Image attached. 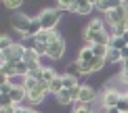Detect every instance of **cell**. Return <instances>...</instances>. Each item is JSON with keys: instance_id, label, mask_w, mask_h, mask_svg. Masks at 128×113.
Returning <instances> with one entry per match:
<instances>
[{"instance_id": "obj_1", "label": "cell", "mask_w": 128, "mask_h": 113, "mask_svg": "<svg viewBox=\"0 0 128 113\" xmlns=\"http://www.w3.org/2000/svg\"><path fill=\"white\" fill-rule=\"evenodd\" d=\"M105 19H107V23L114 27V36H124L128 31V4L124 2L122 6L114 8L111 13L105 15Z\"/></svg>"}, {"instance_id": "obj_2", "label": "cell", "mask_w": 128, "mask_h": 113, "mask_svg": "<svg viewBox=\"0 0 128 113\" xmlns=\"http://www.w3.org/2000/svg\"><path fill=\"white\" fill-rule=\"evenodd\" d=\"M25 50H28V48H23L21 44L13 42L8 48H2V63H19V61H23Z\"/></svg>"}, {"instance_id": "obj_3", "label": "cell", "mask_w": 128, "mask_h": 113, "mask_svg": "<svg viewBox=\"0 0 128 113\" xmlns=\"http://www.w3.org/2000/svg\"><path fill=\"white\" fill-rule=\"evenodd\" d=\"M38 19L42 23V29L52 31L57 27V23H59V19H61V13H59V8H46V10H42V15Z\"/></svg>"}, {"instance_id": "obj_4", "label": "cell", "mask_w": 128, "mask_h": 113, "mask_svg": "<svg viewBox=\"0 0 128 113\" xmlns=\"http://www.w3.org/2000/svg\"><path fill=\"white\" fill-rule=\"evenodd\" d=\"M10 23H13V27L21 31V34H25L30 27V23H32V19L28 17V15H23V13H15L13 17H10Z\"/></svg>"}, {"instance_id": "obj_5", "label": "cell", "mask_w": 128, "mask_h": 113, "mask_svg": "<svg viewBox=\"0 0 128 113\" xmlns=\"http://www.w3.org/2000/svg\"><path fill=\"white\" fill-rule=\"evenodd\" d=\"M97 99V92H94L92 86H80V92H78V103L80 105H88Z\"/></svg>"}, {"instance_id": "obj_6", "label": "cell", "mask_w": 128, "mask_h": 113, "mask_svg": "<svg viewBox=\"0 0 128 113\" xmlns=\"http://www.w3.org/2000/svg\"><path fill=\"white\" fill-rule=\"evenodd\" d=\"M78 92H80V86L78 88H63L59 94H57V101L61 105H69L72 101H78Z\"/></svg>"}, {"instance_id": "obj_7", "label": "cell", "mask_w": 128, "mask_h": 113, "mask_svg": "<svg viewBox=\"0 0 128 113\" xmlns=\"http://www.w3.org/2000/svg\"><path fill=\"white\" fill-rule=\"evenodd\" d=\"M84 38L88 40V44H103V46H109L111 42V36L107 31H99V34H84Z\"/></svg>"}, {"instance_id": "obj_8", "label": "cell", "mask_w": 128, "mask_h": 113, "mask_svg": "<svg viewBox=\"0 0 128 113\" xmlns=\"http://www.w3.org/2000/svg\"><path fill=\"white\" fill-rule=\"evenodd\" d=\"M63 52H65V42H63V38H61V40L52 42V44L48 46V50H46V57H48V59H61V57H63Z\"/></svg>"}, {"instance_id": "obj_9", "label": "cell", "mask_w": 128, "mask_h": 113, "mask_svg": "<svg viewBox=\"0 0 128 113\" xmlns=\"http://www.w3.org/2000/svg\"><path fill=\"white\" fill-rule=\"evenodd\" d=\"M34 40H36V42H42V44H46V46H50L52 42H57V40H61V36L57 34L55 29H52V31H46V29H42L40 34H38V36L34 38Z\"/></svg>"}, {"instance_id": "obj_10", "label": "cell", "mask_w": 128, "mask_h": 113, "mask_svg": "<svg viewBox=\"0 0 128 113\" xmlns=\"http://www.w3.org/2000/svg\"><path fill=\"white\" fill-rule=\"evenodd\" d=\"M122 94L118 92V90H105L103 92V107H116L120 103Z\"/></svg>"}, {"instance_id": "obj_11", "label": "cell", "mask_w": 128, "mask_h": 113, "mask_svg": "<svg viewBox=\"0 0 128 113\" xmlns=\"http://www.w3.org/2000/svg\"><path fill=\"white\" fill-rule=\"evenodd\" d=\"M124 4V0H99L97 2V8L101 10V13H111L114 8H118V6H122Z\"/></svg>"}, {"instance_id": "obj_12", "label": "cell", "mask_w": 128, "mask_h": 113, "mask_svg": "<svg viewBox=\"0 0 128 113\" xmlns=\"http://www.w3.org/2000/svg\"><path fill=\"white\" fill-rule=\"evenodd\" d=\"M94 52H92V48H90V44H86L82 48V50H80V57H78V63L80 65H90V63L94 61Z\"/></svg>"}, {"instance_id": "obj_13", "label": "cell", "mask_w": 128, "mask_h": 113, "mask_svg": "<svg viewBox=\"0 0 128 113\" xmlns=\"http://www.w3.org/2000/svg\"><path fill=\"white\" fill-rule=\"evenodd\" d=\"M23 61L30 65V69H36V67H40V55L34 50V48H28V50H25V57H23Z\"/></svg>"}, {"instance_id": "obj_14", "label": "cell", "mask_w": 128, "mask_h": 113, "mask_svg": "<svg viewBox=\"0 0 128 113\" xmlns=\"http://www.w3.org/2000/svg\"><path fill=\"white\" fill-rule=\"evenodd\" d=\"M28 96V90L23 88V86H17V84H13V90H10V99H13V103L15 105H19L21 101Z\"/></svg>"}, {"instance_id": "obj_15", "label": "cell", "mask_w": 128, "mask_h": 113, "mask_svg": "<svg viewBox=\"0 0 128 113\" xmlns=\"http://www.w3.org/2000/svg\"><path fill=\"white\" fill-rule=\"evenodd\" d=\"M42 31V23H40V19L36 17V19H32V23H30V27H28V31H25V38H36Z\"/></svg>"}, {"instance_id": "obj_16", "label": "cell", "mask_w": 128, "mask_h": 113, "mask_svg": "<svg viewBox=\"0 0 128 113\" xmlns=\"http://www.w3.org/2000/svg\"><path fill=\"white\" fill-rule=\"evenodd\" d=\"M0 71H2V78H13L17 75V69H15V63H0Z\"/></svg>"}, {"instance_id": "obj_17", "label": "cell", "mask_w": 128, "mask_h": 113, "mask_svg": "<svg viewBox=\"0 0 128 113\" xmlns=\"http://www.w3.org/2000/svg\"><path fill=\"white\" fill-rule=\"evenodd\" d=\"M99 31H105L103 21H101V19H92V21L88 23V27H86V31H84V34H99Z\"/></svg>"}, {"instance_id": "obj_18", "label": "cell", "mask_w": 128, "mask_h": 113, "mask_svg": "<svg viewBox=\"0 0 128 113\" xmlns=\"http://www.w3.org/2000/svg\"><path fill=\"white\" fill-rule=\"evenodd\" d=\"M128 46V42L124 40L122 36H111V42H109V48H116V50H124Z\"/></svg>"}, {"instance_id": "obj_19", "label": "cell", "mask_w": 128, "mask_h": 113, "mask_svg": "<svg viewBox=\"0 0 128 113\" xmlns=\"http://www.w3.org/2000/svg\"><path fill=\"white\" fill-rule=\"evenodd\" d=\"M55 78H57V71H55V69H50V67H44V69H42V82H44V84H50Z\"/></svg>"}, {"instance_id": "obj_20", "label": "cell", "mask_w": 128, "mask_h": 113, "mask_svg": "<svg viewBox=\"0 0 128 113\" xmlns=\"http://www.w3.org/2000/svg\"><path fill=\"white\" fill-rule=\"evenodd\" d=\"M48 86H50V92H55V94H59L61 90L65 88V86H63V78H61V75H57V78L52 80V82H50Z\"/></svg>"}, {"instance_id": "obj_21", "label": "cell", "mask_w": 128, "mask_h": 113, "mask_svg": "<svg viewBox=\"0 0 128 113\" xmlns=\"http://www.w3.org/2000/svg\"><path fill=\"white\" fill-rule=\"evenodd\" d=\"M90 48H92L94 57H103V59H107V50H109V46H103V44H90Z\"/></svg>"}, {"instance_id": "obj_22", "label": "cell", "mask_w": 128, "mask_h": 113, "mask_svg": "<svg viewBox=\"0 0 128 113\" xmlns=\"http://www.w3.org/2000/svg\"><path fill=\"white\" fill-rule=\"evenodd\" d=\"M76 6H78V0H59V8L63 10H74L76 13Z\"/></svg>"}, {"instance_id": "obj_23", "label": "cell", "mask_w": 128, "mask_h": 113, "mask_svg": "<svg viewBox=\"0 0 128 113\" xmlns=\"http://www.w3.org/2000/svg\"><path fill=\"white\" fill-rule=\"evenodd\" d=\"M15 69H17V75H23V78H28V73H30V65L25 61L15 63Z\"/></svg>"}, {"instance_id": "obj_24", "label": "cell", "mask_w": 128, "mask_h": 113, "mask_svg": "<svg viewBox=\"0 0 128 113\" xmlns=\"http://www.w3.org/2000/svg\"><path fill=\"white\" fill-rule=\"evenodd\" d=\"M61 78H63V86H65V88H78V80L74 78V75L65 73V75H61Z\"/></svg>"}, {"instance_id": "obj_25", "label": "cell", "mask_w": 128, "mask_h": 113, "mask_svg": "<svg viewBox=\"0 0 128 113\" xmlns=\"http://www.w3.org/2000/svg\"><path fill=\"white\" fill-rule=\"evenodd\" d=\"M107 61H109V63H118V61H122V52L116 50V48H109V50H107Z\"/></svg>"}, {"instance_id": "obj_26", "label": "cell", "mask_w": 128, "mask_h": 113, "mask_svg": "<svg viewBox=\"0 0 128 113\" xmlns=\"http://www.w3.org/2000/svg\"><path fill=\"white\" fill-rule=\"evenodd\" d=\"M21 86H23V88L30 92V90L38 88V80H34V78H23V84H21Z\"/></svg>"}, {"instance_id": "obj_27", "label": "cell", "mask_w": 128, "mask_h": 113, "mask_svg": "<svg viewBox=\"0 0 128 113\" xmlns=\"http://www.w3.org/2000/svg\"><path fill=\"white\" fill-rule=\"evenodd\" d=\"M67 73L69 75H74V78H78V75H82V67H80V63H72V65L67 67Z\"/></svg>"}, {"instance_id": "obj_28", "label": "cell", "mask_w": 128, "mask_h": 113, "mask_svg": "<svg viewBox=\"0 0 128 113\" xmlns=\"http://www.w3.org/2000/svg\"><path fill=\"white\" fill-rule=\"evenodd\" d=\"M10 90H13V82H2V86H0V96H10Z\"/></svg>"}, {"instance_id": "obj_29", "label": "cell", "mask_w": 128, "mask_h": 113, "mask_svg": "<svg viewBox=\"0 0 128 113\" xmlns=\"http://www.w3.org/2000/svg\"><path fill=\"white\" fill-rule=\"evenodd\" d=\"M32 48H34L38 55H44V57H46V50H48V46H46V44H42V42H36V40H34V46H32Z\"/></svg>"}, {"instance_id": "obj_30", "label": "cell", "mask_w": 128, "mask_h": 113, "mask_svg": "<svg viewBox=\"0 0 128 113\" xmlns=\"http://www.w3.org/2000/svg\"><path fill=\"white\" fill-rule=\"evenodd\" d=\"M116 107H118V111H120V113H128V96H122L120 103L116 105Z\"/></svg>"}, {"instance_id": "obj_31", "label": "cell", "mask_w": 128, "mask_h": 113, "mask_svg": "<svg viewBox=\"0 0 128 113\" xmlns=\"http://www.w3.org/2000/svg\"><path fill=\"white\" fill-rule=\"evenodd\" d=\"M21 2H23V0H2V4H4L6 8H19Z\"/></svg>"}, {"instance_id": "obj_32", "label": "cell", "mask_w": 128, "mask_h": 113, "mask_svg": "<svg viewBox=\"0 0 128 113\" xmlns=\"http://www.w3.org/2000/svg\"><path fill=\"white\" fill-rule=\"evenodd\" d=\"M0 105H2V107H13L15 103H13L10 96H0Z\"/></svg>"}, {"instance_id": "obj_33", "label": "cell", "mask_w": 128, "mask_h": 113, "mask_svg": "<svg viewBox=\"0 0 128 113\" xmlns=\"http://www.w3.org/2000/svg\"><path fill=\"white\" fill-rule=\"evenodd\" d=\"M10 44H13V42H10V38H8L6 34H4L2 38H0V46H2V48H8Z\"/></svg>"}, {"instance_id": "obj_34", "label": "cell", "mask_w": 128, "mask_h": 113, "mask_svg": "<svg viewBox=\"0 0 128 113\" xmlns=\"http://www.w3.org/2000/svg\"><path fill=\"white\" fill-rule=\"evenodd\" d=\"M74 113H92V111H90V107H88V105H78Z\"/></svg>"}, {"instance_id": "obj_35", "label": "cell", "mask_w": 128, "mask_h": 113, "mask_svg": "<svg viewBox=\"0 0 128 113\" xmlns=\"http://www.w3.org/2000/svg\"><path fill=\"white\" fill-rule=\"evenodd\" d=\"M19 107L17 105H13V107H2V113H17Z\"/></svg>"}, {"instance_id": "obj_36", "label": "cell", "mask_w": 128, "mask_h": 113, "mask_svg": "<svg viewBox=\"0 0 128 113\" xmlns=\"http://www.w3.org/2000/svg\"><path fill=\"white\" fill-rule=\"evenodd\" d=\"M21 113H38V111H34V109H21Z\"/></svg>"}, {"instance_id": "obj_37", "label": "cell", "mask_w": 128, "mask_h": 113, "mask_svg": "<svg viewBox=\"0 0 128 113\" xmlns=\"http://www.w3.org/2000/svg\"><path fill=\"white\" fill-rule=\"evenodd\" d=\"M122 65H124V69H128V59H126V61H122Z\"/></svg>"}, {"instance_id": "obj_38", "label": "cell", "mask_w": 128, "mask_h": 113, "mask_svg": "<svg viewBox=\"0 0 128 113\" xmlns=\"http://www.w3.org/2000/svg\"><path fill=\"white\" fill-rule=\"evenodd\" d=\"M122 38H124V40H126V42H128V31H126V34H124V36H122Z\"/></svg>"}, {"instance_id": "obj_39", "label": "cell", "mask_w": 128, "mask_h": 113, "mask_svg": "<svg viewBox=\"0 0 128 113\" xmlns=\"http://www.w3.org/2000/svg\"><path fill=\"white\" fill-rule=\"evenodd\" d=\"M124 2H126V0H124Z\"/></svg>"}, {"instance_id": "obj_40", "label": "cell", "mask_w": 128, "mask_h": 113, "mask_svg": "<svg viewBox=\"0 0 128 113\" xmlns=\"http://www.w3.org/2000/svg\"><path fill=\"white\" fill-rule=\"evenodd\" d=\"M126 96H128V94H126Z\"/></svg>"}]
</instances>
